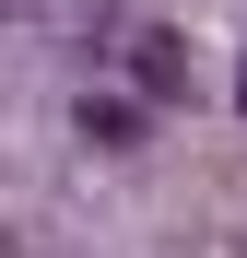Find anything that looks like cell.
<instances>
[{"mask_svg":"<svg viewBox=\"0 0 247 258\" xmlns=\"http://www.w3.org/2000/svg\"><path fill=\"white\" fill-rule=\"evenodd\" d=\"M130 82H141V106H177V94H188V47H177L165 24H141V35H130Z\"/></svg>","mask_w":247,"mask_h":258,"instance_id":"1","label":"cell"},{"mask_svg":"<svg viewBox=\"0 0 247 258\" xmlns=\"http://www.w3.org/2000/svg\"><path fill=\"white\" fill-rule=\"evenodd\" d=\"M82 141H106V153H118V141H141V106H118V94H82Z\"/></svg>","mask_w":247,"mask_h":258,"instance_id":"2","label":"cell"},{"mask_svg":"<svg viewBox=\"0 0 247 258\" xmlns=\"http://www.w3.org/2000/svg\"><path fill=\"white\" fill-rule=\"evenodd\" d=\"M24 12H35V0H0V24H24Z\"/></svg>","mask_w":247,"mask_h":258,"instance_id":"3","label":"cell"},{"mask_svg":"<svg viewBox=\"0 0 247 258\" xmlns=\"http://www.w3.org/2000/svg\"><path fill=\"white\" fill-rule=\"evenodd\" d=\"M235 106H247V82H235Z\"/></svg>","mask_w":247,"mask_h":258,"instance_id":"4","label":"cell"}]
</instances>
